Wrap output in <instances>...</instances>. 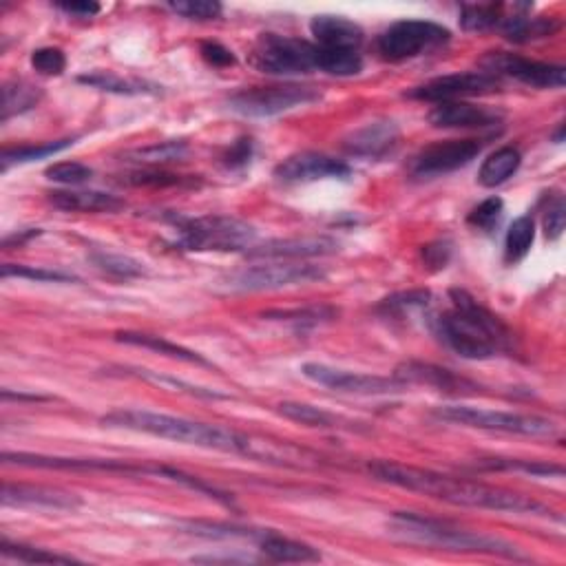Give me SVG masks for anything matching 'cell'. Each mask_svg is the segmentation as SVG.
<instances>
[{"label":"cell","instance_id":"cell-1","mask_svg":"<svg viewBox=\"0 0 566 566\" xmlns=\"http://www.w3.org/2000/svg\"><path fill=\"white\" fill-rule=\"evenodd\" d=\"M102 425L111 429H127V432L149 434L155 438L173 440V443L195 445L202 449H215L224 454H239L261 460V463L279 467H297L299 460H306V452L290 445H275L270 440H259L235 429L191 421L184 416H171L149 410H115L102 416Z\"/></svg>","mask_w":566,"mask_h":566},{"label":"cell","instance_id":"cell-2","mask_svg":"<svg viewBox=\"0 0 566 566\" xmlns=\"http://www.w3.org/2000/svg\"><path fill=\"white\" fill-rule=\"evenodd\" d=\"M368 469L376 480L387 482V485L401 487L405 491H414V494L429 496L434 500H443L456 507L505 511V513H518V516L555 518L553 511L538 500L502 487L482 485V482L476 480L445 476L432 469L392 463V460H376V463H372Z\"/></svg>","mask_w":566,"mask_h":566},{"label":"cell","instance_id":"cell-3","mask_svg":"<svg viewBox=\"0 0 566 566\" xmlns=\"http://www.w3.org/2000/svg\"><path fill=\"white\" fill-rule=\"evenodd\" d=\"M449 301L452 308L434 314L429 328L460 359L489 361L500 352L511 350L513 334L505 321L478 303L467 290H449Z\"/></svg>","mask_w":566,"mask_h":566},{"label":"cell","instance_id":"cell-4","mask_svg":"<svg viewBox=\"0 0 566 566\" xmlns=\"http://www.w3.org/2000/svg\"><path fill=\"white\" fill-rule=\"evenodd\" d=\"M390 531L394 536L427 544V547H438L447 551L460 553H482V555H498L507 560H529L516 544H511L487 533L463 529L449 520H438L421 516L414 511H396L390 522Z\"/></svg>","mask_w":566,"mask_h":566},{"label":"cell","instance_id":"cell-5","mask_svg":"<svg viewBox=\"0 0 566 566\" xmlns=\"http://www.w3.org/2000/svg\"><path fill=\"white\" fill-rule=\"evenodd\" d=\"M169 222L177 230L175 244L191 253H239L253 248L257 237L253 226L230 215H171Z\"/></svg>","mask_w":566,"mask_h":566},{"label":"cell","instance_id":"cell-6","mask_svg":"<svg viewBox=\"0 0 566 566\" xmlns=\"http://www.w3.org/2000/svg\"><path fill=\"white\" fill-rule=\"evenodd\" d=\"M434 416L445 423L463 425L471 429H485V432L500 434H516L529 438H549L558 434V427L553 421L533 414H513V412H496L485 410V407L471 405H443L436 407Z\"/></svg>","mask_w":566,"mask_h":566},{"label":"cell","instance_id":"cell-7","mask_svg":"<svg viewBox=\"0 0 566 566\" xmlns=\"http://www.w3.org/2000/svg\"><path fill=\"white\" fill-rule=\"evenodd\" d=\"M319 49L303 38L261 34L250 51V65L268 76H306L319 71Z\"/></svg>","mask_w":566,"mask_h":566},{"label":"cell","instance_id":"cell-8","mask_svg":"<svg viewBox=\"0 0 566 566\" xmlns=\"http://www.w3.org/2000/svg\"><path fill=\"white\" fill-rule=\"evenodd\" d=\"M321 100V91L303 85H270V87H253L235 93L228 98V109L244 115V118L264 120L277 118L281 113L295 111L299 107Z\"/></svg>","mask_w":566,"mask_h":566},{"label":"cell","instance_id":"cell-9","mask_svg":"<svg viewBox=\"0 0 566 566\" xmlns=\"http://www.w3.org/2000/svg\"><path fill=\"white\" fill-rule=\"evenodd\" d=\"M449 38L452 31L432 20H398L383 31L376 47L385 60L403 62L447 45Z\"/></svg>","mask_w":566,"mask_h":566},{"label":"cell","instance_id":"cell-10","mask_svg":"<svg viewBox=\"0 0 566 566\" xmlns=\"http://www.w3.org/2000/svg\"><path fill=\"white\" fill-rule=\"evenodd\" d=\"M326 277V270L310 264H266L237 270L224 281L226 288L233 292H264L303 286V283H314Z\"/></svg>","mask_w":566,"mask_h":566},{"label":"cell","instance_id":"cell-11","mask_svg":"<svg viewBox=\"0 0 566 566\" xmlns=\"http://www.w3.org/2000/svg\"><path fill=\"white\" fill-rule=\"evenodd\" d=\"M487 73L496 78H513L527 87L536 89H562L566 85V69L562 65L529 60L507 51H489L480 60Z\"/></svg>","mask_w":566,"mask_h":566},{"label":"cell","instance_id":"cell-12","mask_svg":"<svg viewBox=\"0 0 566 566\" xmlns=\"http://www.w3.org/2000/svg\"><path fill=\"white\" fill-rule=\"evenodd\" d=\"M485 149V140H445L429 144L418 151L410 162V175L414 180H434L463 169L474 162Z\"/></svg>","mask_w":566,"mask_h":566},{"label":"cell","instance_id":"cell-13","mask_svg":"<svg viewBox=\"0 0 566 566\" xmlns=\"http://www.w3.org/2000/svg\"><path fill=\"white\" fill-rule=\"evenodd\" d=\"M301 374L308 381L317 383L321 387H328L332 392L341 394H356V396H383L394 394L403 390V383L396 379H385V376L376 374H361L350 370L332 368L326 363H303Z\"/></svg>","mask_w":566,"mask_h":566},{"label":"cell","instance_id":"cell-14","mask_svg":"<svg viewBox=\"0 0 566 566\" xmlns=\"http://www.w3.org/2000/svg\"><path fill=\"white\" fill-rule=\"evenodd\" d=\"M502 80L491 76L487 71H463V73H449V76H440L425 82L421 87H414L407 98L421 100V102H458L463 98L474 96H487V93L500 91Z\"/></svg>","mask_w":566,"mask_h":566},{"label":"cell","instance_id":"cell-15","mask_svg":"<svg viewBox=\"0 0 566 566\" xmlns=\"http://www.w3.org/2000/svg\"><path fill=\"white\" fill-rule=\"evenodd\" d=\"M352 169L348 162L337 160V157L326 153L303 151L295 153L277 164L275 180L283 186H297V184H310L319 180H345L350 177Z\"/></svg>","mask_w":566,"mask_h":566},{"label":"cell","instance_id":"cell-16","mask_svg":"<svg viewBox=\"0 0 566 566\" xmlns=\"http://www.w3.org/2000/svg\"><path fill=\"white\" fill-rule=\"evenodd\" d=\"M3 463L38 469H65V471H122V474H160V467H135L124 460H102V458H60L40 454H3Z\"/></svg>","mask_w":566,"mask_h":566},{"label":"cell","instance_id":"cell-17","mask_svg":"<svg viewBox=\"0 0 566 566\" xmlns=\"http://www.w3.org/2000/svg\"><path fill=\"white\" fill-rule=\"evenodd\" d=\"M394 379L401 381L405 387L425 385V387H434L436 392H445L452 396H471L480 392V385L465 379V376H458L452 370L438 368V365L421 363V361H407L403 365H398Z\"/></svg>","mask_w":566,"mask_h":566},{"label":"cell","instance_id":"cell-18","mask_svg":"<svg viewBox=\"0 0 566 566\" xmlns=\"http://www.w3.org/2000/svg\"><path fill=\"white\" fill-rule=\"evenodd\" d=\"M500 122L502 113L463 100L440 102L429 111V124L436 129H494Z\"/></svg>","mask_w":566,"mask_h":566},{"label":"cell","instance_id":"cell-19","mask_svg":"<svg viewBox=\"0 0 566 566\" xmlns=\"http://www.w3.org/2000/svg\"><path fill=\"white\" fill-rule=\"evenodd\" d=\"M3 507H29V509H54V511H71L82 505V500L76 494L51 487H36V485H14L5 482L0 491Z\"/></svg>","mask_w":566,"mask_h":566},{"label":"cell","instance_id":"cell-20","mask_svg":"<svg viewBox=\"0 0 566 566\" xmlns=\"http://www.w3.org/2000/svg\"><path fill=\"white\" fill-rule=\"evenodd\" d=\"M339 250V244L330 237H292L270 239L266 244L246 250L248 259H308L326 257Z\"/></svg>","mask_w":566,"mask_h":566},{"label":"cell","instance_id":"cell-21","mask_svg":"<svg viewBox=\"0 0 566 566\" xmlns=\"http://www.w3.org/2000/svg\"><path fill=\"white\" fill-rule=\"evenodd\" d=\"M401 131H398L394 120H374L363 124L361 129L352 131L348 138L343 140L345 151L354 157H383L396 149Z\"/></svg>","mask_w":566,"mask_h":566},{"label":"cell","instance_id":"cell-22","mask_svg":"<svg viewBox=\"0 0 566 566\" xmlns=\"http://www.w3.org/2000/svg\"><path fill=\"white\" fill-rule=\"evenodd\" d=\"M310 34L314 45L321 49H350L359 51L363 45V29L350 18L319 14L310 20Z\"/></svg>","mask_w":566,"mask_h":566},{"label":"cell","instance_id":"cell-23","mask_svg":"<svg viewBox=\"0 0 566 566\" xmlns=\"http://www.w3.org/2000/svg\"><path fill=\"white\" fill-rule=\"evenodd\" d=\"M49 202L65 213H118L124 208L120 197L100 191H51Z\"/></svg>","mask_w":566,"mask_h":566},{"label":"cell","instance_id":"cell-24","mask_svg":"<svg viewBox=\"0 0 566 566\" xmlns=\"http://www.w3.org/2000/svg\"><path fill=\"white\" fill-rule=\"evenodd\" d=\"M115 339L120 343L127 345H135V348H144V350H153L162 356H169V359L175 361H184V363H193V365H211L202 354H197L193 350L184 348V345H177L164 337H157V334H144V332H118Z\"/></svg>","mask_w":566,"mask_h":566},{"label":"cell","instance_id":"cell-25","mask_svg":"<svg viewBox=\"0 0 566 566\" xmlns=\"http://www.w3.org/2000/svg\"><path fill=\"white\" fill-rule=\"evenodd\" d=\"M502 31V36L511 43H531V40H540L553 36L555 31L560 29V23L553 18H529L524 14H513L509 18H502V23L498 27Z\"/></svg>","mask_w":566,"mask_h":566},{"label":"cell","instance_id":"cell-26","mask_svg":"<svg viewBox=\"0 0 566 566\" xmlns=\"http://www.w3.org/2000/svg\"><path fill=\"white\" fill-rule=\"evenodd\" d=\"M261 553L272 562H319L321 553L312 549L310 544H303L297 540H290L286 536H279L275 531H266V536L259 542Z\"/></svg>","mask_w":566,"mask_h":566},{"label":"cell","instance_id":"cell-27","mask_svg":"<svg viewBox=\"0 0 566 566\" xmlns=\"http://www.w3.org/2000/svg\"><path fill=\"white\" fill-rule=\"evenodd\" d=\"M522 164V155L513 146H502L496 153H491L485 162H482L478 171V182L485 188H496L511 180L518 173Z\"/></svg>","mask_w":566,"mask_h":566},{"label":"cell","instance_id":"cell-28","mask_svg":"<svg viewBox=\"0 0 566 566\" xmlns=\"http://www.w3.org/2000/svg\"><path fill=\"white\" fill-rule=\"evenodd\" d=\"M78 82L89 87H96L100 91L118 93V96H157L162 87L153 85L149 80H138V78H122L115 76V73H104L96 71L89 73V76H80Z\"/></svg>","mask_w":566,"mask_h":566},{"label":"cell","instance_id":"cell-29","mask_svg":"<svg viewBox=\"0 0 566 566\" xmlns=\"http://www.w3.org/2000/svg\"><path fill=\"white\" fill-rule=\"evenodd\" d=\"M277 412L288 418L292 423H299V425H306V427H317V429H339V427H348L350 421H345L341 416H334L326 410H321V407H314L308 403H295V401H288V403H281L277 407Z\"/></svg>","mask_w":566,"mask_h":566},{"label":"cell","instance_id":"cell-30","mask_svg":"<svg viewBox=\"0 0 566 566\" xmlns=\"http://www.w3.org/2000/svg\"><path fill=\"white\" fill-rule=\"evenodd\" d=\"M43 98V91L27 80H12L3 85V104H0V122H7L12 115L34 109Z\"/></svg>","mask_w":566,"mask_h":566},{"label":"cell","instance_id":"cell-31","mask_svg":"<svg viewBox=\"0 0 566 566\" xmlns=\"http://www.w3.org/2000/svg\"><path fill=\"white\" fill-rule=\"evenodd\" d=\"M478 469L487 471H518V474L536 476V478H562L564 467L553 463H542V460H522V458H485L478 460Z\"/></svg>","mask_w":566,"mask_h":566},{"label":"cell","instance_id":"cell-32","mask_svg":"<svg viewBox=\"0 0 566 566\" xmlns=\"http://www.w3.org/2000/svg\"><path fill=\"white\" fill-rule=\"evenodd\" d=\"M533 239H536V222H533V217L522 215L518 219H513V224L509 226L507 239H505L507 264H518V261L527 257L533 246Z\"/></svg>","mask_w":566,"mask_h":566},{"label":"cell","instance_id":"cell-33","mask_svg":"<svg viewBox=\"0 0 566 566\" xmlns=\"http://www.w3.org/2000/svg\"><path fill=\"white\" fill-rule=\"evenodd\" d=\"M319 49V62L317 67L323 73H330V76H339V78H350V76H359L363 71V58L359 51H350V49Z\"/></svg>","mask_w":566,"mask_h":566},{"label":"cell","instance_id":"cell-34","mask_svg":"<svg viewBox=\"0 0 566 566\" xmlns=\"http://www.w3.org/2000/svg\"><path fill=\"white\" fill-rule=\"evenodd\" d=\"M73 146V140H58V142H47V144H27V146H16V149H5L0 155V166L3 173L12 169L14 164H29L36 160H45V157L56 155L60 151Z\"/></svg>","mask_w":566,"mask_h":566},{"label":"cell","instance_id":"cell-35","mask_svg":"<svg viewBox=\"0 0 566 566\" xmlns=\"http://www.w3.org/2000/svg\"><path fill=\"white\" fill-rule=\"evenodd\" d=\"M0 555L9 560L23 562V564H73L78 562L71 555H58L51 553L47 549H38V547H27V544H16L9 540H0Z\"/></svg>","mask_w":566,"mask_h":566},{"label":"cell","instance_id":"cell-36","mask_svg":"<svg viewBox=\"0 0 566 566\" xmlns=\"http://www.w3.org/2000/svg\"><path fill=\"white\" fill-rule=\"evenodd\" d=\"M502 12L505 5L502 3H489V5H465L460 12V27L465 31H491L498 29L502 23Z\"/></svg>","mask_w":566,"mask_h":566},{"label":"cell","instance_id":"cell-37","mask_svg":"<svg viewBox=\"0 0 566 566\" xmlns=\"http://www.w3.org/2000/svg\"><path fill=\"white\" fill-rule=\"evenodd\" d=\"M122 372H127L129 376H138V379L144 381H151L157 385H164V387H171L175 392H186L191 396H199V398H230L228 394L219 392V390H206V387H199L193 383H186L182 379H175V376H164V374H157L151 370H131V368H122Z\"/></svg>","mask_w":566,"mask_h":566},{"label":"cell","instance_id":"cell-38","mask_svg":"<svg viewBox=\"0 0 566 566\" xmlns=\"http://www.w3.org/2000/svg\"><path fill=\"white\" fill-rule=\"evenodd\" d=\"M91 261L96 264L100 270L109 272L113 277L120 279H133V277H142L146 275L144 264H140L138 259H131L127 255H113V253H93Z\"/></svg>","mask_w":566,"mask_h":566},{"label":"cell","instance_id":"cell-39","mask_svg":"<svg viewBox=\"0 0 566 566\" xmlns=\"http://www.w3.org/2000/svg\"><path fill=\"white\" fill-rule=\"evenodd\" d=\"M502 213H505V202H502L500 197H489L469 213L467 222H469V226H474L478 230H485V233H491V230H494L500 224Z\"/></svg>","mask_w":566,"mask_h":566},{"label":"cell","instance_id":"cell-40","mask_svg":"<svg viewBox=\"0 0 566 566\" xmlns=\"http://www.w3.org/2000/svg\"><path fill=\"white\" fill-rule=\"evenodd\" d=\"M169 9L188 20H217L224 12V7L215 0H177L169 3Z\"/></svg>","mask_w":566,"mask_h":566},{"label":"cell","instance_id":"cell-41","mask_svg":"<svg viewBox=\"0 0 566 566\" xmlns=\"http://www.w3.org/2000/svg\"><path fill=\"white\" fill-rule=\"evenodd\" d=\"M45 175L51 182H58L65 186H80L91 180L93 171L87 164H80V162H60V164L49 166Z\"/></svg>","mask_w":566,"mask_h":566},{"label":"cell","instance_id":"cell-42","mask_svg":"<svg viewBox=\"0 0 566 566\" xmlns=\"http://www.w3.org/2000/svg\"><path fill=\"white\" fill-rule=\"evenodd\" d=\"M186 151L188 146L184 142H162V144L146 146V149L135 153V157H138V162H146V164H166V162L182 160Z\"/></svg>","mask_w":566,"mask_h":566},{"label":"cell","instance_id":"cell-43","mask_svg":"<svg viewBox=\"0 0 566 566\" xmlns=\"http://www.w3.org/2000/svg\"><path fill=\"white\" fill-rule=\"evenodd\" d=\"M432 295H429V290H410V292H398V295L387 297L379 310L385 314H405L407 310H414V308H425Z\"/></svg>","mask_w":566,"mask_h":566},{"label":"cell","instance_id":"cell-44","mask_svg":"<svg viewBox=\"0 0 566 566\" xmlns=\"http://www.w3.org/2000/svg\"><path fill=\"white\" fill-rule=\"evenodd\" d=\"M31 67L43 76H60L67 69V56L58 47H43L31 54Z\"/></svg>","mask_w":566,"mask_h":566},{"label":"cell","instance_id":"cell-45","mask_svg":"<svg viewBox=\"0 0 566 566\" xmlns=\"http://www.w3.org/2000/svg\"><path fill=\"white\" fill-rule=\"evenodd\" d=\"M3 279L9 277H18V279H31V281H71V275H65V272L58 270H47V268H34V266H16V264H5L3 270H0Z\"/></svg>","mask_w":566,"mask_h":566},{"label":"cell","instance_id":"cell-46","mask_svg":"<svg viewBox=\"0 0 566 566\" xmlns=\"http://www.w3.org/2000/svg\"><path fill=\"white\" fill-rule=\"evenodd\" d=\"M127 182L133 186H153V188H169V186H180L186 180L182 175L164 173V171H138L127 177Z\"/></svg>","mask_w":566,"mask_h":566},{"label":"cell","instance_id":"cell-47","mask_svg":"<svg viewBox=\"0 0 566 566\" xmlns=\"http://www.w3.org/2000/svg\"><path fill=\"white\" fill-rule=\"evenodd\" d=\"M332 314L334 312L328 308H310V310H297V312H268L266 317L292 321V323H297V326H303V323H312V326H317V323H321V319H332Z\"/></svg>","mask_w":566,"mask_h":566},{"label":"cell","instance_id":"cell-48","mask_svg":"<svg viewBox=\"0 0 566 566\" xmlns=\"http://www.w3.org/2000/svg\"><path fill=\"white\" fill-rule=\"evenodd\" d=\"M564 224H566V208H564V199L558 197L553 204H549V211L544 215V235H547L551 241L560 239L564 233Z\"/></svg>","mask_w":566,"mask_h":566},{"label":"cell","instance_id":"cell-49","mask_svg":"<svg viewBox=\"0 0 566 566\" xmlns=\"http://www.w3.org/2000/svg\"><path fill=\"white\" fill-rule=\"evenodd\" d=\"M199 51H202V58L208 62V65H213V67H230L237 62L233 51L219 43H202Z\"/></svg>","mask_w":566,"mask_h":566},{"label":"cell","instance_id":"cell-50","mask_svg":"<svg viewBox=\"0 0 566 566\" xmlns=\"http://www.w3.org/2000/svg\"><path fill=\"white\" fill-rule=\"evenodd\" d=\"M250 157H253V140L241 138L224 155V164L228 169H239V166H246L250 162Z\"/></svg>","mask_w":566,"mask_h":566},{"label":"cell","instance_id":"cell-51","mask_svg":"<svg viewBox=\"0 0 566 566\" xmlns=\"http://www.w3.org/2000/svg\"><path fill=\"white\" fill-rule=\"evenodd\" d=\"M449 257H452V246H449L447 241H436V244H429V246L423 248L425 264L432 270L445 268Z\"/></svg>","mask_w":566,"mask_h":566},{"label":"cell","instance_id":"cell-52","mask_svg":"<svg viewBox=\"0 0 566 566\" xmlns=\"http://www.w3.org/2000/svg\"><path fill=\"white\" fill-rule=\"evenodd\" d=\"M58 9L67 12L71 16H80V18H91L100 14V5L98 3H58Z\"/></svg>","mask_w":566,"mask_h":566},{"label":"cell","instance_id":"cell-53","mask_svg":"<svg viewBox=\"0 0 566 566\" xmlns=\"http://www.w3.org/2000/svg\"><path fill=\"white\" fill-rule=\"evenodd\" d=\"M40 235V230L36 228V230H23V233H18V235H14V237H7L5 239V248H9L12 244H25V241H29V239H34V237H38Z\"/></svg>","mask_w":566,"mask_h":566},{"label":"cell","instance_id":"cell-54","mask_svg":"<svg viewBox=\"0 0 566 566\" xmlns=\"http://www.w3.org/2000/svg\"><path fill=\"white\" fill-rule=\"evenodd\" d=\"M222 558H195V562H217ZM226 562H241V560H250V558H224Z\"/></svg>","mask_w":566,"mask_h":566}]
</instances>
